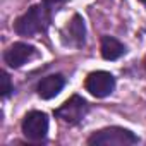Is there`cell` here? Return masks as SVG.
<instances>
[{
    "instance_id": "obj_12",
    "label": "cell",
    "mask_w": 146,
    "mask_h": 146,
    "mask_svg": "<svg viewBox=\"0 0 146 146\" xmlns=\"http://www.w3.org/2000/svg\"><path fill=\"white\" fill-rule=\"evenodd\" d=\"M139 2H143V4H146V0H139Z\"/></svg>"
},
{
    "instance_id": "obj_9",
    "label": "cell",
    "mask_w": 146,
    "mask_h": 146,
    "mask_svg": "<svg viewBox=\"0 0 146 146\" xmlns=\"http://www.w3.org/2000/svg\"><path fill=\"white\" fill-rule=\"evenodd\" d=\"M125 53V46L113 36L102 38V57L105 60H117Z\"/></svg>"
},
{
    "instance_id": "obj_1",
    "label": "cell",
    "mask_w": 146,
    "mask_h": 146,
    "mask_svg": "<svg viewBox=\"0 0 146 146\" xmlns=\"http://www.w3.org/2000/svg\"><path fill=\"white\" fill-rule=\"evenodd\" d=\"M50 24V9L43 5L29 7L14 24V29L21 36H35L38 33H45Z\"/></svg>"
},
{
    "instance_id": "obj_6",
    "label": "cell",
    "mask_w": 146,
    "mask_h": 146,
    "mask_svg": "<svg viewBox=\"0 0 146 146\" xmlns=\"http://www.w3.org/2000/svg\"><path fill=\"white\" fill-rule=\"evenodd\" d=\"M35 46L28 45V43H23V41H17L14 45H11L5 53H4V60L9 67L12 69H19L21 65H24L33 55H35Z\"/></svg>"
},
{
    "instance_id": "obj_5",
    "label": "cell",
    "mask_w": 146,
    "mask_h": 146,
    "mask_svg": "<svg viewBox=\"0 0 146 146\" xmlns=\"http://www.w3.org/2000/svg\"><path fill=\"white\" fill-rule=\"evenodd\" d=\"M86 91H90L96 98H105L108 96L113 88H115V78L107 70H96L86 78Z\"/></svg>"
},
{
    "instance_id": "obj_2",
    "label": "cell",
    "mask_w": 146,
    "mask_h": 146,
    "mask_svg": "<svg viewBox=\"0 0 146 146\" xmlns=\"http://www.w3.org/2000/svg\"><path fill=\"white\" fill-rule=\"evenodd\" d=\"M139 143V137L124 127H107L102 131H96L90 136L88 144L91 146H129V144H136Z\"/></svg>"
},
{
    "instance_id": "obj_11",
    "label": "cell",
    "mask_w": 146,
    "mask_h": 146,
    "mask_svg": "<svg viewBox=\"0 0 146 146\" xmlns=\"http://www.w3.org/2000/svg\"><path fill=\"white\" fill-rule=\"evenodd\" d=\"M64 0H43V4L46 5V7H53V5H57V4H62Z\"/></svg>"
},
{
    "instance_id": "obj_7",
    "label": "cell",
    "mask_w": 146,
    "mask_h": 146,
    "mask_svg": "<svg viewBox=\"0 0 146 146\" xmlns=\"http://www.w3.org/2000/svg\"><path fill=\"white\" fill-rule=\"evenodd\" d=\"M65 86V79L60 76V74H52V76H46L40 81L36 91H38V96L43 98V100H50V98H55L62 88Z\"/></svg>"
},
{
    "instance_id": "obj_3",
    "label": "cell",
    "mask_w": 146,
    "mask_h": 146,
    "mask_svg": "<svg viewBox=\"0 0 146 146\" xmlns=\"http://www.w3.org/2000/svg\"><path fill=\"white\" fill-rule=\"evenodd\" d=\"M88 110H90L88 102L84 98H81L79 95H74L67 102H64L53 113H55L57 119L64 120L65 124H78L86 117Z\"/></svg>"
},
{
    "instance_id": "obj_10",
    "label": "cell",
    "mask_w": 146,
    "mask_h": 146,
    "mask_svg": "<svg viewBox=\"0 0 146 146\" xmlns=\"http://www.w3.org/2000/svg\"><path fill=\"white\" fill-rule=\"evenodd\" d=\"M12 91H14V88L11 84L9 74H7V72H2V98H7Z\"/></svg>"
},
{
    "instance_id": "obj_4",
    "label": "cell",
    "mask_w": 146,
    "mask_h": 146,
    "mask_svg": "<svg viewBox=\"0 0 146 146\" xmlns=\"http://www.w3.org/2000/svg\"><path fill=\"white\" fill-rule=\"evenodd\" d=\"M23 132L29 141H43L48 134V117L43 112L33 110L23 120Z\"/></svg>"
},
{
    "instance_id": "obj_8",
    "label": "cell",
    "mask_w": 146,
    "mask_h": 146,
    "mask_svg": "<svg viewBox=\"0 0 146 146\" xmlns=\"http://www.w3.org/2000/svg\"><path fill=\"white\" fill-rule=\"evenodd\" d=\"M62 35H64L65 43L74 45V46H83V45H84V35H86L83 17H81L79 14H76Z\"/></svg>"
}]
</instances>
